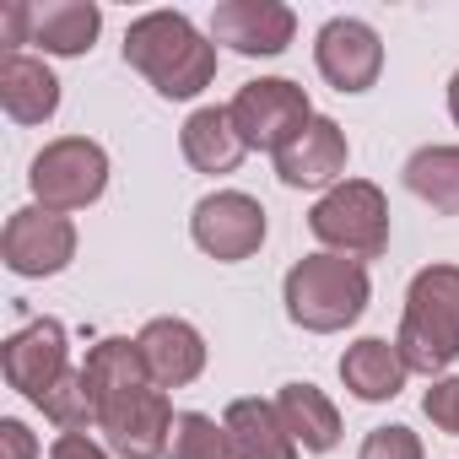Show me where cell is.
I'll return each instance as SVG.
<instances>
[{
  "label": "cell",
  "instance_id": "21",
  "mask_svg": "<svg viewBox=\"0 0 459 459\" xmlns=\"http://www.w3.org/2000/svg\"><path fill=\"white\" fill-rule=\"evenodd\" d=\"M405 184L443 216H459V146H421L405 162Z\"/></svg>",
  "mask_w": 459,
  "mask_h": 459
},
{
  "label": "cell",
  "instance_id": "22",
  "mask_svg": "<svg viewBox=\"0 0 459 459\" xmlns=\"http://www.w3.org/2000/svg\"><path fill=\"white\" fill-rule=\"evenodd\" d=\"M39 411H44L60 432H87V427H98V405H92V389H87V373H82V368H71V373L39 400Z\"/></svg>",
  "mask_w": 459,
  "mask_h": 459
},
{
  "label": "cell",
  "instance_id": "26",
  "mask_svg": "<svg viewBox=\"0 0 459 459\" xmlns=\"http://www.w3.org/2000/svg\"><path fill=\"white\" fill-rule=\"evenodd\" d=\"M0 459H39V443H33V432L17 416L0 421Z\"/></svg>",
  "mask_w": 459,
  "mask_h": 459
},
{
  "label": "cell",
  "instance_id": "9",
  "mask_svg": "<svg viewBox=\"0 0 459 459\" xmlns=\"http://www.w3.org/2000/svg\"><path fill=\"white\" fill-rule=\"evenodd\" d=\"M0 255L17 276H60L76 260V227L60 211L44 205H22L12 211L6 233H0Z\"/></svg>",
  "mask_w": 459,
  "mask_h": 459
},
{
  "label": "cell",
  "instance_id": "11",
  "mask_svg": "<svg viewBox=\"0 0 459 459\" xmlns=\"http://www.w3.org/2000/svg\"><path fill=\"white\" fill-rule=\"evenodd\" d=\"M0 362H6V384L22 389L33 405L71 373V346H65V325L60 319H33L22 325L6 351H0Z\"/></svg>",
  "mask_w": 459,
  "mask_h": 459
},
{
  "label": "cell",
  "instance_id": "5",
  "mask_svg": "<svg viewBox=\"0 0 459 459\" xmlns=\"http://www.w3.org/2000/svg\"><path fill=\"white\" fill-rule=\"evenodd\" d=\"M308 227L314 238L346 260H378L389 249V205H384V189L368 184V178H346L335 184L314 211H308Z\"/></svg>",
  "mask_w": 459,
  "mask_h": 459
},
{
  "label": "cell",
  "instance_id": "20",
  "mask_svg": "<svg viewBox=\"0 0 459 459\" xmlns=\"http://www.w3.org/2000/svg\"><path fill=\"white\" fill-rule=\"evenodd\" d=\"M244 152L249 146L233 130V114H227V108H195L184 119V157H189V168H200V173H233L244 162Z\"/></svg>",
  "mask_w": 459,
  "mask_h": 459
},
{
  "label": "cell",
  "instance_id": "10",
  "mask_svg": "<svg viewBox=\"0 0 459 459\" xmlns=\"http://www.w3.org/2000/svg\"><path fill=\"white\" fill-rule=\"evenodd\" d=\"M298 33V17L281 0H221L211 12V39L227 44L233 55H249V60H271L292 44Z\"/></svg>",
  "mask_w": 459,
  "mask_h": 459
},
{
  "label": "cell",
  "instance_id": "24",
  "mask_svg": "<svg viewBox=\"0 0 459 459\" xmlns=\"http://www.w3.org/2000/svg\"><path fill=\"white\" fill-rule=\"evenodd\" d=\"M357 459H421V437L411 427H373Z\"/></svg>",
  "mask_w": 459,
  "mask_h": 459
},
{
  "label": "cell",
  "instance_id": "2",
  "mask_svg": "<svg viewBox=\"0 0 459 459\" xmlns=\"http://www.w3.org/2000/svg\"><path fill=\"white\" fill-rule=\"evenodd\" d=\"M125 65H135L162 98H195L216 76V44L184 12H146L125 33Z\"/></svg>",
  "mask_w": 459,
  "mask_h": 459
},
{
  "label": "cell",
  "instance_id": "4",
  "mask_svg": "<svg viewBox=\"0 0 459 459\" xmlns=\"http://www.w3.org/2000/svg\"><path fill=\"white\" fill-rule=\"evenodd\" d=\"M281 298H287L292 325H303V330H314V335H335V330H346V325L362 319L373 287H368L362 260H346V255H308V260H298V265L287 271Z\"/></svg>",
  "mask_w": 459,
  "mask_h": 459
},
{
  "label": "cell",
  "instance_id": "3",
  "mask_svg": "<svg viewBox=\"0 0 459 459\" xmlns=\"http://www.w3.org/2000/svg\"><path fill=\"white\" fill-rule=\"evenodd\" d=\"M394 346H400L411 373L437 378L443 368H454V357H459V265L416 271Z\"/></svg>",
  "mask_w": 459,
  "mask_h": 459
},
{
  "label": "cell",
  "instance_id": "28",
  "mask_svg": "<svg viewBox=\"0 0 459 459\" xmlns=\"http://www.w3.org/2000/svg\"><path fill=\"white\" fill-rule=\"evenodd\" d=\"M448 114H454V125H459V71H454V82H448Z\"/></svg>",
  "mask_w": 459,
  "mask_h": 459
},
{
  "label": "cell",
  "instance_id": "16",
  "mask_svg": "<svg viewBox=\"0 0 459 459\" xmlns=\"http://www.w3.org/2000/svg\"><path fill=\"white\" fill-rule=\"evenodd\" d=\"M405 357H400V346H389V341H378V335H362L357 346H346V357H341V384L357 394V400H368V405H378V400H394L400 389H405Z\"/></svg>",
  "mask_w": 459,
  "mask_h": 459
},
{
  "label": "cell",
  "instance_id": "13",
  "mask_svg": "<svg viewBox=\"0 0 459 459\" xmlns=\"http://www.w3.org/2000/svg\"><path fill=\"white\" fill-rule=\"evenodd\" d=\"M276 173L292 189H325V184H335L346 173V130L335 119L314 114V125L287 152H276Z\"/></svg>",
  "mask_w": 459,
  "mask_h": 459
},
{
  "label": "cell",
  "instance_id": "12",
  "mask_svg": "<svg viewBox=\"0 0 459 459\" xmlns=\"http://www.w3.org/2000/svg\"><path fill=\"white\" fill-rule=\"evenodd\" d=\"M314 60H319V76L335 87V92H368L384 71V44L368 22L357 17H330L319 28V44H314Z\"/></svg>",
  "mask_w": 459,
  "mask_h": 459
},
{
  "label": "cell",
  "instance_id": "7",
  "mask_svg": "<svg viewBox=\"0 0 459 459\" xmlns=\"http://www.w3.org/2000/svg\"><path fill=\"white\" fill-rule=\"evenodd\" d=\"M28 184H33V195H39L44 211H60V216H65V211L92 205V200L108 189V157H103V146L87 141V135H60V141H49V146L33 157Z\"/></svg>",
  "mask_w": 459,
  "mask_h": 459
},
{
  "label": "cell",
  "instance_id": "17",
  "mask_svg": "<svg viewBox=\"0 0 459 459\" xmlns=\"http://www.w3.org/2000/svg\"><path fill=\"white\" fill-rule=\"evenodd\" d=\"M0 103L17 125H44L60 108V82L44 60L33 55H6L0 60Z\"/></svg>",
  "mask_w": 459,
  "mask_h": 459
},
{
  "label": "cell",
  "instance_id": "1",
  "mask_svg": "<svg viewBox=\"0 0 459 459\" xmlns=\"http://www.w3.org/2000/svg\"><path fill=\"white\" fill-rule=\"evenodd\" d=\"M92 405H98V432L119 459H157L173 443V405L162 384L146 373V357L135 341H98L82 362Z\"/></svg>",
  "mask_w": 459,
  "mask_h": 459
},
{
  "label": "cell",
  "instance_id": "25",
  "mask_svg": "<svg viewBox=\"0 0 459 459\" xmlns=\"http://www.w3.org/2000/svg\"><path fill=\"white\" fill-rule=\"evenodd\" d=\"M421 411H427L432 427H443V432L459 437V378H437V384L421 394Z\"/></svg>",
  "mask_w": 459,
  "mask_h": 459
},
{
  "label": "cell",
  "instance_id": "19",
  "mask_svg": "<svg viewBox=\"0 0 459 459\" xmlns=\"http://www.w3.org/2000/svg\"><path fill=\"white\" fill-rule=\"evenodd\" d=\"M276 411H281L287 432H292L308 454H330V448L341 443V411L330 405L325 389H314V384H281Z\"/></svg>",
  "mask_w": 459,
  "mask_h": 459
},
{
  "label": "cell",
  "instance_id": "8",
  "mask_svg": "<svg viewBox=\"0 0 459 459\" xmlns=\"http://www.w3.org/2000/svg\"><path fill=\"white\" fill-rule=\"evenodd\" d=\"M189 233L211 260H249L265 244V205L244 189H216L195 205L189 216Z\"/></svg>",
  "mask_w": 459,
  "mask_h": 459
},
{
  "label": "cell",
  "instance_id": "18",
  "mask_svg": "<svg viewBox=\"0 0 459 459\" xmlns=\"http://www.w3.org/2000/svg\"><path fill=\"white\" fill-rule=\"evenodd\" d=\"M103 28V12L92 0H49V6H33V39L44 55H87L92 39Z\"/></svg>",
  "mask_w": 459,
  "mask_h": 459
},
{
  "label": "cell",
  "instance_id": "23",
  "mask_svg": "<svg viewBox=\"0 0 459 459\" xmlns=\"http://www.w3.org/2000/svg\"><path fill=\"white\" fill-rule=\"evenodd\" d=\"M168 459H233V443H227V427H216L200 411H184L173 421V443Z\"/></svg>",
  "mask_w": 459,
  "mask_h": 459
},
{
  "label": "cell",
  "instance_id": "6",
  "mask_svg": "<svg viewBox=\"0 0 459 459\" xmlns=\"http://www.w3.org/2000/svg\"><path fill=\"white\" fill-rule=\"evenodd\" d=\"M227 114H233V130L244 135L249 152H287L308 125H314V103L298 82L287 76H265V82H249L238 87V98L227 103Z\"/></svg>",
  "mask_w": 459,
  "mask_h": 459
},
{
  "label": "cell",
  "instance_id": "27",
  "mask_svg": "<svg viewBox=\"0 0 459 459\" xmlns=\"http://www.w3.org/2000/svg\"><path fill=\"white\" fill-rule=\"evenodd\" d=\"M49 459H108V454H103V448H98V443H92L87 432H60V437H55V454H49Z\"/></svg>",
  "mask_w": 459,
  "mask_h": 459
},
{
  "label": "cell",
  "instance_id": "15",
  "mask_svg": "<svg viewBox=\"0 0 459 459\" xmlns=\"http://www.w3.org/2000/svg\"><path fill=\"white\" fill-rule=\"evenodd\" d=\"M233 459H298V437L287 432L276 400H233L221 416Z\"/></svg>",
  "mask_w": 459,
  "mask_h": 459
},
{
  "label": "cell",
  "instance_id": "14",
  "mask_svg": "<svg viewBox=\"0 0 459 459\" xmlns=\"http://www.w3.org/2000/svg\"><path fill=\"white\" fill-rule=\"evenodd\" d=\"M135 346H141V357H146V373H152L162 389H184V384H195L200 368H205V341H200V330L184 325V319H152V325L135 335Z\"/></svg>",
  "mask_w": 459,
  "mask_h": 459
}]
</instances>
